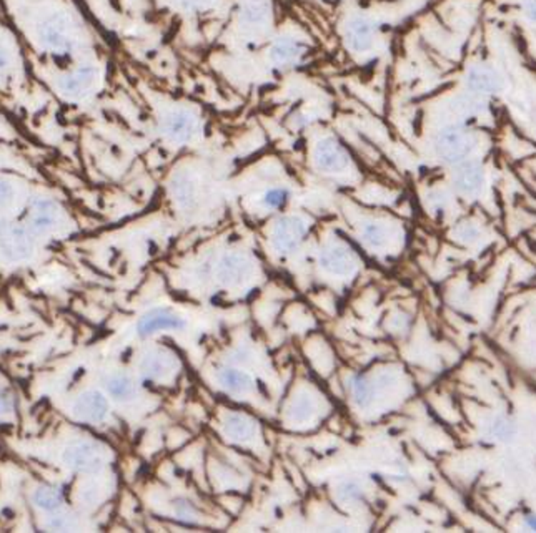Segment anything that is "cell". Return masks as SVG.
<instances>
[{
	"label": "cell",
	"mask_w": 536,
	"mask_h": 533,
	"mask_svg": "<svg viewBox=\"0 0 536 533\" xmlns=\"http://www.w3.org/2000/svg\"><path fill=\"white\" fill-rule=\"evenodd\" d=\"M478 146V133L468 125H448L435 136V153L445 165L457 166L470 160Z\"/></svg>",
	"instance_id": "cell-1"
},
{
	"label": "cell",
	"mask_w": 536,
	"mask_h": 533,
	"mask_svg": "<svg viewBox=\"0 0 536 533\" xmlns=\"http://www.w3.org/2000/svg\"><path fill=\"white\" fill-rule=\"evenodd\" d=\"M463 82H465L468 94L485 100L498 95L505 87L499 72L488 63H478V65L468 68Z\"/></svg>",
	"instance_id": "cell-2"
},
{
	"label": "cell",
	"mask_w": 536,
	"mask_h": 533,
	"mask_svg": "<svg viewBox=\"0 0 536 533\" xmlns=\"http://www.w3.org/2000/svg\"><path fill=\"white\" fill-rule=\"evenodd\" d=\"M451 184L462 196H478L486 186L485 166L475 160H466L455 166L451 173Z\"/></svg>",
	"instance_id": "cell-3"
},
{
	"label": "cell",
	"mask_w": 536,
	"mask_h": 533,
	"mask_svg": "<svg viewBox=\"0 0 536 533\" xmlns=\"http://www.w3.org/2000/svg\"><path fill=\"white\" fill-rule=\"evenodd\" d=\"M305 231V223L302 219L295 218V216H285V218L278 219L274 226L271 239L278 251H291L302 241Z\"/></svg>",
	"instance_id": "cell-4"
},
{
	"label": "cell",
	"mask_w": 536,
	"mask_h": 533,
	"mask_svg": "<svg viewBox=\"0 0 536 533\" xmlns=\"http://www.w3.org/2000/svg\"><path fill=\"white\" fill-rule=\"evenodd\" d=\"M315 165L325 173L342 171L348 165V153L335 140L327 138L315 148Z\"/></svg>",
	"instance_id": "cell-5"
},
{
	"label": "cell",
	"mask_w": 536,
	"mask_h": 533,
	"mask_svg": "<svg viewBox=\"0 0 536 533\" xmlns=\"http://www.w3.org/2000/svg\"><path fill=\"white\" fill-rule=\"evenodd\" d=\"M185 327V320L178 318L174 312L167 309H155L149 312L142 320L138 323V334L142 338L154 334L157 331L165 329H182Z\"/></svg>",
	"instance_id": "cell-6"
},
{
	"label": "cell",
	"mask_w": 536,
	"mask_h": 533,
	"mask_svg": "<svg viewBox=\"0 0 536 533\" xmlns=\"http://www.w3.org/2000/svg\"><path fill=\"white\" fill-rule=\"evenodd\" d=\"M320 263L333 274H348V272L353 271L357 259H355L353 251L350 248L343 246V244H335V246L328 248L322 252Z\"/></svg>",
	"instance_id": "cell-7"
},
{
	"label": "cell",
	"mask_w": 536,
	"mask_h": 533,
	"mask_svg": "<svg viewBox=\"0 0 536 533\" xmlns=\"http://www.w3.org/2000/svg\"><path fill=\"white\" fill-rule=\"evenodd\" d=\"M197 118L190 113L189 110H175L174 113L167 118L165 133L170 136L174 142L187 143L192 136L197 133Z\"/></svg>",
	"instance_id": "cell-8"
},
{
	"label": "cell",
	"mask_w": 536,
	"mask_h": 533,
	"mask_svg": "<svg viewBox=\"0 0 536 533\" xmlns=\"http://www.w3.org/2000/svg\"><path fill=\"white\" fill-rule=\"evenodd\" d=\"M375 39V25L367 19H353L347 25L345 42L353 52H363L370 49Z\"/></svg>",
	"instance_id": "cell-9"
},
{
	"label": "cell",
	"mask_w": 536,
	"mask_h": 533,
	"mask_svg": "<svg viewBox=\"0 0 536 533\" xmlns=\"http://www.w3.org/2000/svg\"><path fill=\"white\" fill-rule=\"evenodd\" d=\"M307 47L293 39H282L271 49V58L280 67L297 65L305 55Z\"/></svg>",
	"instance_id": "cell-10"
},
{
	"label": "cell",
	"mask_w": 536,
	"mask_h": 533,
	"mask_svg": "<svg viewBox=\"0 0 536 533\" xmlns=\"http://www.w3.org/2000/svg\"><path fill=\"white\" fill-rule=\"evenodd\" d=\"M250 263L240 254H229L218 263V278L227 284H237L249 274Z\"/></svg>",
	"instance_id": "cell-11"
},
{
	"label": "cell",
	"mask_w": 536,
	"mask_h": 533,
	"mask_svg": "<svg viewBox=\"0 0 536 533\" xmlns=\"http://www.w3.org/2000/svg\"><path fill=\"white\" fill-rule=\"evenodd\" d=\"M488 434L493 437L498 442H511L518 434V426L511 417L497 415L490 424H488Z\"/></svg>",
	"instance_id": "cell-12"
},
{
	"label": "cell",
	"mask_w": 536,
	"mask_h": 533,
	"mask_svg": "<svg viewBox=\"0 0 536 533\" xmlns=\"http://www.w3.org/2000/svg\"><path fill=\"white\" fill-rule=\"evenodd\" d=\"M105 409H107L105 400H103L102 395L95 394V392L85 394L77 404V412L80 414V417L87 420L102 419L103 414H105Z\"/></svg>",
	"instance_id": "cell-13"
},
{
	"label": "cell",
	"mask_w": 536,
	"mask_h": 533,
	"mask_svg": "<svg viewBox=\"0 0 536 533\" xmlns=\"http://www.w3.org/2000/svg\"><path fill=\"white\" fill-rule=\"evenodd\" d=\"M220 382L235 394H242L251 387L250 376L242 371H235V369H225L220 372Z\"/></svg>",
	"instance_id": "cell-14"
},
{
	"label": "cell",
	"mask_w": 536,
	"mask_h": 533,
	"mask_svg": "<svg viewBox=\"0 0 536 533\" xmlns=\"http://www.w3.org/2000/svg\"><path fill=\"white\" fill-rule=\"evenodd\" d=\"M225 432L227 435H230L231 439L237 440H245L249 439L254 432V422L245 415L240 414H231L227 417L225 420Z\"/></svg>",
	"instance_id": "cell-15"
},
{
	"label": "cell",
	"mask_w": 536,
	"mask_h": 533,
	"mask_svg": "<svg viewBox=\"0 0 536 533\" xmlns=\"http://www.w3.org/2000/svg\"><path fill=\"white\" fill-rule=\"evenodd\" d=\"M350 389L351 395H353L355 402H357L358 406H368V404H370L371 395H373V387H371V384L368 382L365 378L355 376V378L350 380Z\"/></svg>",
	"instance_id": "cell-16"
},
{
	"label": "cell",
	"mask_w": 536,
	"mask_h": 533,
	"mask_svg": "<svg viewBox=\"0 0 536 533\" xmlns=\"http://www.w3.org/2000/svg\"><path fill=\"white\" fill-rule=\"evenodd\" d=\"M174 195L175 199L183 206H189V203L194 199V184H192L185 176H178L174 183Z\"/></svg>",
	"instance_id": "cell-17"
},
{
	"label": "cell",
	"mask_w": 536,
	"mask_h": 533,
	"mask_svg": "<svg viewBox=\"0 0 536 533\" xmlns=\"http://www.w3.org/2000/svg\"><path fill=\"white\" fill-rule=\"evenodd\" d=\"M107 387H109L112 394L118 395V398H127V395L132 394V389H134V386H132V380L129 378H125V376L114 378L109 384H107Z\"/></svg>",
	"instance_id": "cell-18"
},
{
	"label": "cell",
	"mask_w": 536,
	"mask_h": 533,
	"mask_svg": "<svg viewBox=\"0 0 536 533\" xmlns=\"http://www.w3.org/2000/svg\"><path fill=\"white\" fill-rule=\"evenodd\" d=\"M37 502L45 508H54L62 502V495L54 488H40L37 492Z\"/></svg>",
	"instance_id": "cell-19"
},
{
	"label": "cell",
	"mask_w": 536,
	"mask_h": 533,
	"mask_svg": "<svg viewBox=\"0 0 536 533\" xmlns=\"http://www.w3.org/2000/svg\"><path fill=\"white\" fill-rule=\"evenodd\" d=\"M288 199V191L287 190H280V188H275V190H270L265 193V202L267 206L270 208H282L283 204L287 203Z\"/></svg>",
	"instance_id": "cell-20"
},
{
	"label": "cell",
	"mask_w": 536,
	"mask_h": 533,
	"mask_svg": "<svg viewBox=\"0 0 536 533\" xmlns=\"http://www.w3.org/2000/svg\"><path fill=\"white\" fill-rule=\"evenodd\" d=\"M365 238L368 243H371L373 246H380L385 241V230L378 224H368L365 228Z\"/></svg>",
	"instance_id": "cell-21"
},
{
	"label": "cell",
	"mask_w": 536,
	"mask_h": 533,
	"mask_svg": "<svg viewBox=\"0 0 536 533\" xmlns=\"http://www.w3.org/2000/svg\"><path fill=\"white\" fill-rule=\"evenodd\" d=\"M478 228L473 223H462L457 228V236L462 241H475L478 238Z\"/></svg>",
	"instance_id": "cell-22"
},
{
	"label": "cell",
	"mask_w": 536,
	"mask_h": 533,
	"mask_svg": "<svg viewBox=\"0 0 536 533\" xmlns=\"http://www.w3.org/2000/svg\"><path fill=\"white\" fill-rule=\"evenodd\" d=\"M526 15L531 22H536V0H528L526 2Z\"/></svg>",
	"instance_id": "cell-23"
},
{
	"label": "cell",
	"mask_w": 536,
	"mask_h": 533,
	"mask_svg": "<svg viewBox=\"0 0 536 533\" xmlns=\"http://www.w3.org/2000/svg\"><path fill=\"white\" fill-rule=\"evenodd\" d=\"M525 527L536 532V514H528L525 516Z\"/></svg>",
	"instance_id": "cell-24"
}]
</instances>
